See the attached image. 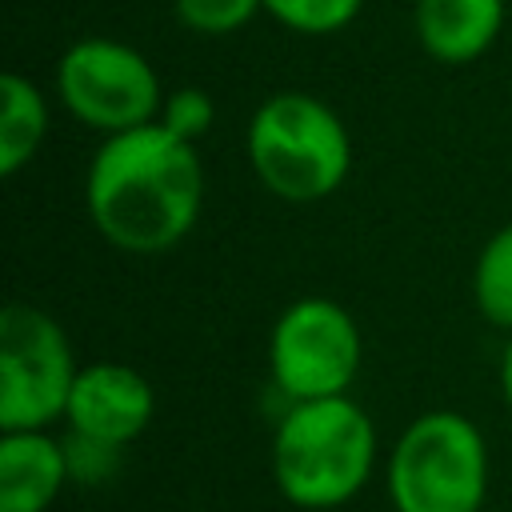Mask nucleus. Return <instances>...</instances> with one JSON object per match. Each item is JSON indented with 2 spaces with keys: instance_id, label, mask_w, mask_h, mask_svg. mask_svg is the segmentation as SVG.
Listing matches in <instances>:
<instances>
[{
  "instance_id": "1",
  "label": "nucleus",
  "mask_w": 512,
  "mask_h": 512,
  "mask_svg": "<svg viewBox=\"0 0 512 512\" xmlns=\"http://www.w3.org/2000/svg\"><path fill=\"white\" fill-rule=\"evenodd\" d=\"M200 208V152L160 120L104 136L96 144L84 172V212L116 252H172L196 228Z\"/></svg>"
},
{
  "instance_id": "2",
  "label": "nucleus",
  "mask_w": 512,
  "mask_h": 512,
  "mask_svg": "<svg viewBox=\"0 0 512 512\" xmlns=\"http://www.w3.org/2000/svg\"><path fill=\"white\" fill-rule=\"evenodd\" d=\"M376 452V424L348 392L288 400L268 452L272 484L300 512H332L364 492Z\"/></svg>"
},
{
  "instance_id": "3",
  "label": "nucleus",
  "mask_w": 512,
  "mask_h": 512,
  "mask_svg": "<svg viewBox=\"0 0 512 512\" xmlns=\"http://www.w3.org/2000/svg\"><path fill=\"white\" fill-rule=\"evenodd\" d=\"M252 176L288 204L328 200L352 172V132L340 112L312 92H276L244 132Z\"/></svg>"
},
{
  "instance_id": "4",
  "label": "nucleus",
  "mask_w": 512,
  "mask_h": 512,
  "mask_svg": "<svg viewBox=\"0 0 512 512\" xmlns=\"http://www.w3.org/2000/svg\"><path fill=\"white\" fill-rule=\"evenodd\" d=\"M384 476L396 512H480L488 496L484 432L452 408L420 412L396 436Z\"/></svg>"
},
{
  "instance_id": "5",
  "label": "nucleus",
  "mask_w": 512,
  "mask_h": 512,
  "mask_svg": "<svg viewBox=\"0 0 512 512\" xmlns=\"http://www.w3.org/2000/svg\"><path fill=\"white\" fill-rule=\"evenodd\" d=\"M56 96L76 124L116 136L160 120L168 92L136 44L116 36H84L72 40L56 60Z\"/></svg>"
},
{
  "instance_id": "6",
  "label": "nucleus",
  "mask_w": 512,
  "mask_h": 512,
  "mask_svg": "<svg viewBox=\"0 0 512 512\" xmlns=\"http://www.w3.org/2000/svg\"><path fill=\"white\" fill-rule=\"evenodd\" d=\"M76 356L56 316L12 300L0 312V428H52L68 412Z\"/></svg>"
},
{
  "instance_id": "7",
  "label": "nucleus",
  "mask_w": 512,
  "mask_h": 512,
  "mask_svg": "<svg viewBox=\"0 0 512 512\" xmlns=\"http://www.w3.org/2000/svg\"><path fill=\"white\" fill-rule=\"evenodd\" d=\"M364 336L352 312L328 296L292 300L268 332V372L284 400H320L352 388Z\"/></svg>"
},
{
  "instance_id": "8",
  "label": "nucleus",
  "mask_w": 512,
  "mask_h": 512,
  "mask_svg": "<svg viewBox=\"0 0 512 512\" xmlns=\"http://www.w3.org/2000/svg\"><path fill=\"white\" fill-rule=\"evenodd\" d=\"M156 416V388L152 380L120 360L80 364L64 424L72 432H88L112 444H132Z\"/></svg>"
},
{
  "instance_id": "9",
  "label": "nucleus",
  "mask_w": 512,
  "mask_h": 512,
  "mask_svg": "<svg viewBox=\"0 0 512 512\" xmlns=\"http://www.w3.org/2000/svg\"><path fill=\"white\" fill-rule=\"evenodd\" d=\"M68 484L64 440L48 428L0 436V512H48Z\"/></svg>"
},
{
  "instance_id": "10",
  "label": "nucleus",
  "mask_w": 512,
  "mask_h": 512,
  "mask_svg": "<svg viewBox=\"0 0 512 512\" xmlns=\"http://www.w3.org/2000/svg\"><path fill=\"white\" fill-rule=\"evenodd\" d=\"M504 8V0H416L412 32L436 64L460 68L480 60L496 44Z\"/></svg>"
},
{
  "instance_id": "11",
  "label": "nucleus",
  "mask_w": 512,
  "mask_h": 512,
  "mask_svg": "<svg viewBox=\"0 0 512 512\" xmlns=\"http://www.w3.org/2000/svg\"><path fill=\"white\" fill-rule=\"evenodd\" d=\"M44 136H48L44 92L20 72H4L0 76V172L16 176L24 164H32Z\"/></svg>"
},
{
  "instance_id": "12",
  "label": "nucleus",
  "mask_w": 512,
  "mask_h": 512,
  "mask_svg": "<svg viewBox=\"0 0 512 512\" xmlns=\"http://www.w3.org/2000/svg\"><path fill=\"white\" fill-rule=\"evenodd\" d=\"M472 304L492 328L512 336V224L484 240L472 268Z\"/></svg>"
},
{
  "instance_id": "13",
  "label": "nucleus",
  "mask_w": 512,
  "mask_h": 512,
  "mask_svg": "<svg viewBox=\"0 0 512 512\" xmlns=\"http://www.w3.org/2000/svg\"><path fill=\"white\" fill-rule=\"evenodd\" d=\"M364 0H264V16L296 36H332L360 16Z\"/></svg>"
},
{
  "instance_id": "14",
  "label": "nucleus",
  "mask_w": 512,
  "mask_h": 512,
  "mask_svg": "<svg viewBox=\"0 0 512 512\" xmlns=\"http://www.w3.org/2000/svg\"><path fill=\"white\" fill-rule=\"evenodd\" d=\"M172 12L196 36H232L264 12V0H172Z\"/></svg>"
},
{
  "instance_id": "15",
  "label": "nucleus",
  "mask_w": 512,
  "mask_h": 512,
  "mask_svg": "<svg viewBox=\"0 0 512 512\" xmlns=\"http://www.w3.org/2000/svg\"><path fill=\"white\" fill-rule=\"evenodd\" d=\"M64 460H68V480L72 484H84V488H104L108 480L120 476V456H124V444H112V440H100V436H88V432H64Z\"/></svg>"
},
{
  "instance_id": "16",
  "label": "nucleus",
  "mask_w": 512,
  "mask_h": 512,
  "mask_svg": "<svg viewBox=\"0 0 512 512\" xmlns=\"http://www.w3.org/2000/svg\"><path fill=\"white\" fill-rule=\"evenodd\" d=\"M212 120H216V104H212V96H208L204 88L184 84V88H172V92L164 96L160 124H164L168 132H176L180 140H188V144L204 140L208 128H212Z\"/></svg>"
},
{
  "instance_id": "17",
  "label": "nucleus",
  "mask_w": 512,
  "mask_h": 512,
  "mask_svg": "<svg viewBox=\"0 0 512 512\" xmlns=\"http://www.w3.org/2000/svg\"><path fill=\"white\" fill-rule=\"evenodd\" d=\"M500 396H504V408L512 412V336L500 352Z\"/></svg>"
},
{
  "instance_id": "18",
  "label": "nucleus",
  "mask_w": 512,
  "mask_h": 512,
  "mask_svg": "<svg viewBox=\"0 0 512 512\" xmlns=\"http://www.w3.org/2000/svg\"><path fill=\"white\" fill-rule=\"evenodd\" d=\"M480 512H492V508H480Z\"/></svg>"
}]
</instances>
